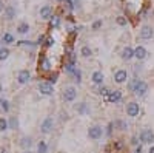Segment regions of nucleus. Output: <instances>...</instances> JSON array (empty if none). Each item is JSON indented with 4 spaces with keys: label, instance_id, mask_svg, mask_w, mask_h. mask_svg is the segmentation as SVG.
I'll return each mask as SVG.
<instances>
[{
    "label": "nucleus",
    "instance_id": "4be33fe9",
    "mask_svg": "<svg viewBox=\"0 0 154 153\" xmlns=\"http://www.w3.org/2000/svg\"><path fill=\"white\" fill-rule=\"evenodd\" d=\"M76 110L79 111V113H82V114H86L89 110H88V107H86V104H79L77 107H76Z\"/></svg>",
    "mask_w": 154,
    "mask_h": 153
},
{
    "label": "nucleus",
    "instance_id": "dca6fc26",
    "mask_svg": "<svg viewBox=\"0 0 154 153\" xmlns=\"http://www.w3.org/2000/svg\"><path fill=\"white\" fill-rule=\"evenodd\" d=\"M134 56V51L130 48V47H126V48H123V51H122V57L125 59V60H130L131 57Z\"/></svg>",
    "mask_w": 154,
    "mask_h": 153
},
{
    "label": "nucleus",
    "instance_id": "f3484780",
    "mask_svg": "<svg viewBox=\"0 0 154 153\" xmlns=\"http://www.w3.org/2000/svg\"><path fill=\"white\" fill-rule=\"evenodd\" d=\"M93 82L94 84H102L103 82V73L102 71H96V73H93Z\"/></svg>",
    "mask_w": 154,
    "mask_h": 153
},
{
    "label": "nucleus",
    "instance_id": "aec40b11",
    "mask_svg": "<svg viewBox=\"0 0 154 153\" xmlns=\"http://www.w3.org/2000/svg\"><path fill=\"white\" fill-rule=\"evenodd\" d=\"M40 67H42V70H45V71L51 70V62H49V59L43 57V59H42V64H40Z\"/></svg>",
    "mask_w": 154,
    "mask_h": 153
},
{
    "label": "nucleus",
    "instance_id": "20e7f679",
    "mask_svg": "<svg viewBox=\"0 0 154 153\" xmlns=\"http://www.w3.org/2000/svg\"><path fill=\"white\" fill-rule=\"evenodd\" d=\"M52 125H54L52 119H51V118H46V119L42 122V125H40L42 133H51V131H52Z\"/></svg>",
    "mask_w": 154,
    "mask_h": 153
},
{
    "label": "nucleus",
    "instance_id": "a878e982",
    "mask_svg": "<svg viewBox=\"0 0 154 153\" xmlns=\"http://www.w3.org/2000/svg\"><path fill=\"white\" fill-rule=\"evenodd\" d=\"M59 23H60V17H59V16H52V17H51V26L57 28Z\"/></svg>",
    "mask_w": 154,
    "mask_h": 153
},
{
    "label": "nucleus",
    "instance_id": "f257e3e1",
    "mask_svg": "<svg viewBox=\"0 0 154 153\" xmlns=\"http://www.w3.org/2000/svg\"><path fill=\"white\" fill-rule=\"evenodd\" d=\"M131 88H133V91L137 94V96H143L145 93H147V90H148V85L145 84V82H142V80H136V82H133V85H131Z\"/></svg>",
    "mask_w": 154,
    "mask_h": 153
},
{
    "label": "nucleus",
    "instance_id": "79ce46f5",
    "mask_svg": "<svg viewBox=\"0 0 154 153\" xmlns=\"http://www.w3.org/2000/svg\"><path fill=\"white\" fill-rule=\"evenodd\" d=\"M0 107H2V99H0Z\"/></svg>",
    "mask_w": 154,
    "mask_h": 153
},
{
    "label": "nucleus",
    "instance_id": "ddd939ff",
    "mask_svg": "<svg viewBox=\"0 0 154 153\" xmlns=\"http://www.w3.org/2000/svg\"><path fill=\"white\" fill-rule=\"evenodd\" d=\"M14 17H15V10H14L13 6L8 5V6L5 8V19H6V20H13Z\"/></svg>",
    "mask_w": 154,
    "mask_h": 153
},
{
    "label": "nucleus",
    "instance_id": "4c0bfd02",
    "mask_svg": "<svg viewBox=\"0 0 154 153\" xmlns=\"http://www.w3.org/2000/svg\"><path fill=\"white\" fill-rule=\"evenodd\" d=\"M0 153H6V149L5 147H0Z\"/></svg>",
    "mask_w": 154,
    "mask_h": 153
},
{
    "label": "nucleus",
    "instance_id": "9b49d317",
    "mask_svg": "<svg viewBox=\"0 0 154 153\" xmlns=\"http://www.w3.org/2000/svg\"><path fill=\"white\" fill-rule=\"evenodd\" d=\"M153 30H151V26H147L145 25L143 28L140 30V36H142V39H151L153 37Z\"/></svg>",
    "mask_w": 154,
    "mask_h": 153
},
{
    "label": "nucleus",
    "instance_id": "cd10ccee",
    "mask_svg": "<svg viewBox=\"0 0 154 153\" xmlns=\"http://www.w3.org/2000/svg\"><path fill=\"white\" fill-rule=\"evenodd\" d=\"M72 74H74V77H76V79H74L76 82L80 84V80H82V79H80V76H82V74H80V71H79V70H74V71H72Z\"/></svg>",
    "mask_w": 154,
    "mask_h": 153
},
{
    "label": "nucleus",
    "instance_id": "c9c22d12",
    "mask_svg": "<svg viewBox=\"0 0 154 153\" xmlns=\"http://www.w3.org/2000/svg\"><path fill=\"white\" fill-rule=\"evenodd\" d=\"M136 153H142V147H140V146H139L137 149H136Z\"/></svg>",
    "mask_w": 154,
    "mask_h": 153
},
{
    "label": "nucleus",
    "instance_id": "72a5a7b5",
    "mask_svg": "<svg viewBox=\"0 0 154 153\" xmlns=\"http://www.w3.org/2000/svg\"><path fill=\"white\" fill-rule=\"evenodd\" d=\"M99 93H100V94H105V96H106L108 90H106V88H100V90H99Z\"/></svg>",
    "mask_w": 154,
    "mask_h": 153
},
{
    "label": "nucleus",
    "instance_id": "6ab92c4d",
    "mask_svg": "<svg viewBox=\"0 0 154 153\" xmlns=\"http://www.w3.org/2000/svg\"><path fill=\"white\" fill-rule=\"evenodd\" d=\"M17 31H19L20 34H26V33L29 31V25L23 22V23H20V25H19V28H17Z\"/></svg>",
    "mask_w": 154,
    "mask_h": 153
},
{
    "label": "nucleus",
    "instance_id": "37998d69",
    "mask_svg": "<svg viewBox=\"0 0 154 153\" xmlns=\"http://www.w3.org/2000/svg\"><path fill=\"white\" fill-rule=\"evenodd\" d=\"M0 91H2V84H0Z\"/></svg>",
    "mask_w": 154,
    "mask_h": 153
},
{
    "label": "nucleus",
    "instance_id": "2f4dec72",
    "mask_svg": "<svg viewBox=\"0 0 154 153\" xmlns=\"http://www.w3.org/2000/svg\"><path fill=\"white\" fill-rule=\"evenodd\" d=\"M51 45H54V39H52V37H48V39H46V47H51Z\"/></svg>",
    "mask_w": 154,
    "mask_h": 153
},
{
    "label": "nucleus",
    "instance_id": "f704fd0d",
    "mask_svg": "<svg viewBox=\"0 0 154 153\" xmlns=\"http://www.w3.org/2000/svg\"><path fill=\"white\" fill-rule=\"evenodd\" d=\"M43 40H45V36H40V37H39V43H43Z\"/></svg>",
    "mask_w": 154,
    "mask_h": 153
},
{
    "label": "nucleus",
    "instance_id": "c85d7f7f",
    "mask_svg": "<svg viewBox=\"0 0 154 153\" xmlns=\"http://www.w3.org/2000/svg\"><path fill=\"white\" fill-rule=\"evenodd\" d=\"M0 108H2L3 111H8V110H10V102L3 99V101H2V107H0Z\"/></svg>",
    "mask_w": 154,
    "mask_h": 153
},
{
    "label": "nucleus",
    "instance_id": "9d476101",
    "mask_svg": "<svg viewBox=\"0 0 154 153\" xmlns=\"http://www.w3.org/2000/svg\"><path fill=\"white\" fill-rule=\"evenodd\" d=\"M51 14H52V8L51 6L45 5V6L40 8V17L42 19H48V17H51Z\"/></svg>",
    "mask_w": 154,
    "mask_h": 153
},
{
    "label": "nucleus",
    "instance_id": "bb28decb",
    "mask_svg": "<svg viewBox=\"0 0 154 153\" xmlns=\"http://www.w3.org/2000/svg\"><path fill=\"white\" fill-rule=\"evenodd\" d=\"M80 53H82V56L88 57V56H91V48H89V47H83Z\"/></svg>",
    "mask_w": 154,
    "mask_h": 153
},
{
    "label": "nucleus",
    "instance_id": "a211bd4d",
    "mask_svg": "<svg viewBox=\"0 0 154 153\" xmlns=\"http://www.w3.org/2000/svg\"><path fill=\"white\" fill-rule=\"evenodd\" d=\"M8 125H10V128H11V130H15L17 127H19V121H17L15 116L10 118V121H8Z\"/></svg>",
    "mask_w": 154,
    "mask_h": 153
},
{
    "label": "nucleus",
    "instance_id": "2eb2a0df",
    "mask_svg": "<svg viewBox=\"0 0 154 153\" xmlns=\"http://www.w3.org/2000/svg\"><path fill=\"white\" fill-rule=\"evenodd\" d=\"M31 144H32V139H31L29 136H23V138L20 139V147L25 149V150H29Z\"/></svg>",
    "mask_w": 154,
    "mask_h": 153
},
{
    "label": "nucleus",
    "instance_id": "ea45409f",
    "mask_svg": "<svg viewBox=\"0 0 154 153\" xmlns=\"http://www.w3.org/2000/svg\"><path fill=\"white\" fill-rule=\"evenodd\" d=\"M25 153H32V152H29V150H25Z\"/></svg>",
    "mask_w": 154,
    "mask_h": 153
},
{
    "label": "nucleus",
    "instance_id": "a19ab883",
    "mask_svg": "<svg viewBox=\"0 0 154 153\" xmlns=\"http://www.w3.org/2000/svg\"><path fill=\"white\" fill-rule=\"evenodd\" d=\"M0 50H2V40H0Z\"/></svg>",
    "mask_w": 154,
    "mask_h": 153
},
{
    "label": "nucleus",
    "instance_id": "c756f323",
    "mask_svg": "<svg viewBox=\"0 0 154 153\" xmlns=\"http://www.w3.org/2000/svg\"><path fill=\"white\" fill-rule=\"evenodd\" d=\"M100 26H102V20H97L93 23V30H97V28H100Z\"/></svg>",
    "mask_w": 154,
    "mask_h": 153
},
{
    "label": "nucleus",
    "instance_id": "473e14b6",
    "mask_svg": "<svg viewBox=\"0 0 154 153\" xmlns=\"http://www.w3.org/2000/svg\"><path fill=\"white\" fill-rule=\"evenodd\" d=\"M56 80H57V74H52V76L49 77V82H52V84L56 82Z\"/></svg>",
    "mask_w": 154,
    "mask_h": 153
},
{
    "label": "nucleus",
    "instance_id": "f8f14e48",
    "mask_svg": "<svg viewBox=\"0 0 154 153\" xmlns=\"http://www.w3.org/2000/svg\"><path fill=\"white\" fill-rule=\"evenodd\" d=\"M147 54H148V53H147V50H145L143 47H137V48L134 50V57H137L139 60L145 59V57H147Z\"/></svg>",
    "mask_w": 154,
    "mask_h": 153
},
{
    "label": "nucleus",
    "instance_id": "4468645a",
    "mask_svg": "<svg viewBox=\"0 0 154 153\" xmlns=\"http://www.w3.org/2000/svg\"><path fill=\"white\" fill-rule=\"evenodd\" d=\"M120 97H122V93L120 91H111L110 94L106 96V101H111V102H117V101H120Z\"/></svg>",
    "mask_w": 154,
    "mask_h": 153
},
{
    "label": "nucleus",
    "instance_id": "b1692460",
    "mask_svg": "<svg viewBox=\"0 0 154 153\" xmlns=\"http://www.w3.org/2000/svg\"><path fill=\"white\" fill-rule=\"evenodd\" d=\"M14 42V37H13V36L10 34V33H5L3 34V43H8V45H10V43H13Z\"/></svg>",
    "mask_w": 154,
    "mask_h": 153
},
{
    "label": "nucleus",
    "instance_id": "5701e85b",
    "mask_svg": "<svg viewBox=\"0 0 154 153\" xmlns=\"http://www.w3.org/2000/svg\"><path fill=\"white\" fill-rule=\"evenodd\" d=\"M10 128V125H8V121L5 118H0V131H5Z\"/></svg>",
    "mask_w": 154,
    "mask_h": 153
},
{
    "label": "nucleus",
    "instance_id": "393cba45",
    "mask_svg": "<svg viewBox=\"0 0 154 153\" xmlns=\"http://www.w3.org/2000/svg\"><path fill=\"white\" fill-rule=\"evenodd\" d=\"M8 56H10V50H8V48H2V50H0V60L8 59Z\"/></svg>",
    "mask_w": 154,
    "mask_h": 153
},
{
    "label": "nucleus",
    "instance_id": "58836bf2",
    "mask_svg": "<svg viewBox=\"0 0 154 153\" xmlns=\"http://www.w3.org/2000/svg\"><path fill=\"white\" fill-rule=\"evenodd\" d=\"M150 153H154V147H151V149H150Z\"/></svg>",
    "mask_w": 154,
    "mask_h": 153
},
{
    "label": "nucleus",
    "instance_id": "412c9836",
    "mask_svg": "<svg viewBox=\"0 0 154 153\" xmlns=\"http://www.w3.org/2000/svg\"><path fill=\"white\" fill-rule=\"evenodd\" d=\"M46 152H48V146H46V142L40 141V142H39V146H37V153H46Z\"/></svg>",
    "mask_w": 154,
    "mask_h": 153
},
{
    "label": "nucleus",
    "instance_id": "423d86ee",
    "mask_svg": "<svg viewBox=\"0 0 154 153\" xmlns=\"http://www.w3.org/2000/svg\"><path fill=\"white\" fill-rule=\"evenodd\" d=\"M29 79H31V74H29L28 70H22V71H19V74H17V80H19V84H26Z\"/></svg>",
    "mask_w": 154,
    "mask_h": 153
},
{
    "label": "nucleus",
    "instance_id": "7c9ffc66",
    "mask_svg": "<svg viewBox=\"0 0 154 153\" xmlns=\"http://www.w3.org/2000/svg\"><path fill=\"white\" fill-rule=\"evenodd\" d=\"M117 23L119 25H126V19L125 17H119V19H117Z\"/></svg>",
    "mask_w": 154,
    "mask_h": 153
},
{
    "label": "nucleus",
    "instance_id": "e433bc0d",
    "mask_svg": "<svg viewBox=\"0 0 154 153\" xmlns=\"http://www.w3.org/2000/svg\"><path fill=\"white\" fill-rule=\"evenodd\" d=\"M2 11H3V2L0 0V13H2Z\"/></svg>",
    "mask_w": 154,
    "mask_h": 153
},
{
    "label": "nucleus",
    "instance_id": "1a4fd4ad",
    "mask_svg": "<svg viewBox=\"0 0 154 153\" xmlns=\"http://www.w3.org/2000/svg\"><path fill=\"white\" fill-rule=\"evenodd\" d=\"M126 79H128V74H126V71H123V70L116 71V74H114V80H116L117 84H122V82H125Z\"/></svg>",
    "mask_w": 154,
    "mask_h": 153
},
{
    "label": "nucleus",
    "instance_id": "f03ea898",
    "mask_svg": "<svg viewBox=\"0 0 154 153\" xmlns=\"http://www.w3.org/2000/svg\"><path fill=\"white\" fill-rule=\"evenodd\" d=\"M39 91L45 96H49L54 93V88H52V84L51 82H40L39 84Z\"/></svg>",
    "mask_w": 154,
    "mask_h": 153
},
{
    "label": "nucleus",
    "instance_id": "39448f33",
    "mask_svg": "<svg viewBox=\"0 0 154 153\" xmlns=\"http://www.w3.org/2000/svg\"><path fill=\"white\" fill-rule=\"evenodd\" d=\"M76 94H77V91H76V88L74 87H68L66 90H65V93H63V99L65 101H74L76 99Z\"/></svg>",
    "mask_w": 154,
    "mask_h": 153
},
{
    "label": "nucleus",
    "instance_id": "7ed1b4c3",
    "mask_svg": "<svg viewBox=\"0 0 154 153\" xmlns=\"http://www.w3.org/2000/svg\"><path fill=\"white\" fill-rule=\"evenodd\" d=\"M140 141H142V142H145V144L153 142V141H154V133H153L150 128L142 130V133H140Z\"/></svg>",
    "mask_w": 154,
    "mask_h": 153
},
{
    "label": "nucleus",
    "instance_id": "0eeeda50",
    "mask_svg": "<svg viewBox=\"0 0 154 153\" xmlns=\"http://www.w3.org/2000/svg\"><path fill=\"white\" fill-rule=\"evenodd\" d=\"M88 134H89V138H91V139H99V138L102 136V127H99V125H94V127L89 128Z\"/></svg>",
    "mask_w": 154,
    "mask_h": 153
},
{
    "label": "nucleus",
    "instance_id": "6e6552de",
    "mask_svg": "<svg viewBox=\"0 0 154 153\" xmlns=\"http://www.w3.org/2000/svg\"><path fill=\"white\" fill-rule=\"evenodd\" d=\"M126 113H128V116H137L139 114V104L130 102L126 105Z\"/></svg>",
    "mask_w": 154,
    "mask_h": 153
}]
</instances>
